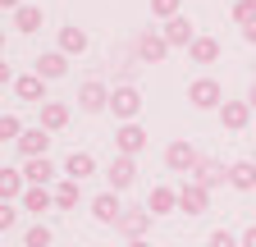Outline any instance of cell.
<instances>
[{"mask_svg":"<svg viewBox=\"0 0 256 247\" xmlns=\"http://www.w3.org/2000/svg\"><path fill=\"white\" fill-rule=\"evenodd\" d=\"M247 106H252V110H256V82H252V92H247Z\"/></svg>","mask_w":256,"mask_h":247,"instance_id":"f35d334b","label":"cell"},{"mask_svg":"<svg viewBox=\"0 0 256 247\" xmlns=\"http://www.w3.org/2000/svg\"><path fill=\"white\" fill-rule=\"evenodd\" d=\"M178 10H183V0H151V14H156V18H165V23H170Z\"/></svg>","mask_w":256,"mask_h":247,"instance_id":"4dcf8cb0","label":"cell"},{"mask_svg":"<svg viewBox=\"0 0 256 247\" xmlns=\"http://www.w3.org/2000/svg\"><path fill=\"white\" fill-rule=\"evenodd\" d=\"M160 37H165L170 46H192V42H197V32H192V18H183V14H174V18L165 23V32H160Z\"/></svg>","mask_w":256,"mask_h":247,"instance_id":"5bb4252c","label":"cell"},{"mask_svg":"<svg viewBox=\"0 0 256 247\" xmlns=\"http://www.w3.org/2000/svg\"><path fill=\"white\" fill-rule=\"evenodd\" d=\"M128 247H151V242L146 238H128Z\"/></svg>","mask_w":256,"mask_h":247,"instance_id":"74e56055","label":"cell"},{"mask_svg":"<svg viewBox=\"0 0 256 247\" xmlns=\"http://www.w3.org/2000/svg\"><path fill=\"white\" fill-rule=\"evenodd\" d=\"M23 247H50V229H46V224H32V229L23 234Z\"/></svg>","mask_w":256,"mask_h":247,"instance_id":"f546056e","label":"cell"},{"mask_svg":"<svg viewBox=\"0 0 256 247\" xmlns=\"http://www.w3.org/2000/svg\"><path fill=\"white\" fill-rule=\"evenodd\" d=\"M178 210L183 215H206L210 210V188H202L197 178H188L183 188H178Z\"/></svg>","mask_w":256,"mask_h":247,"instance_id":"277c9868","label":"cell"},{"mask_svg":"<svg viewBox=\"0 0 256 247\" xmlns=\"http://www.w3.org/2000/svg\"><path fill=\"white\" fill-rule=\"evenodd\" d=\"M18 151H23V160H32V156H46V151H50V133L42 128V124H37V128H23Z\"/></svg>","mask_w":256,"mask_h":247,"instance_id":"8fae6325","label":"cell"},{"mask_svg":"<svg viewBox=\"0 0 256 247\" xmlns=\"http://www.w3.org/2000/svg\"><path fill=\"white\" fill-rule=\"evenodd\" d=\"M206 247H242V238H234L229 229H210V238H206Z\"/></svg>","mask_w":256,"mask_h":247,"instance_id":"1f68e13d","label":"cell"},{"mask_svg":"<svg viewBox=\"0 0 256 247\" xmlns=\"http://www.w3.org/2000/svg\"><path fill=\"white\" fill-rule=\"evenodd\" d=\"M229 183L238 192H252L256 188V160H238V165H229Z\"/></svg>","mask_w":256,"mask_h":247,"instance_id":"603a6c76","label":"cell"},{"mask_svg":"<svg viewBox=\"0 0 256 247\" xmlns=\"http://www.w3.org/2000/svg\"><path fill=\"white\" fill-rule=\"evenodd\" d=\"M87 174H96V160H92V151H74V156L64 160V178H74V183H82Z\"/></svg>","mask_w":256,"mask_h":247,"instance_id":"d6986e66","label":"cell"},{"mask_svg":"<svg viewBox=\"0 0 256 247\" xmlns=\"http://www.w3.org/2000/svg\"><path fill=\"white\" fill-rule=\"evenodd\" d=\"M146 210H151V215H170V210H178V192H174V188H151Z\"/></svg>","mask_w":256,"mask_h":247,"instance_id":"7402d4cb","label":"cell"},{"mask_svg":"<svg viewBox=\"0 0 256 247\" xmlns=\"http://www.w3.org/2000/svg\"><path fill=\"white\" fill-rule=\"evenodd\" d=\"M60 50L64 55H82L87 50V32L82 28H60Z\"/></svg>","mask_w":256,"mask_h":247,"instance_id":"484cf974","label":"cell"},{"mask_svg":"<svg viewBox=\"0 0 256 247\" xmlns=\"http://www.w3.org/2000/svg\"><path fill=\"white\" fill-rule=\"evenodd\" d=\"M242 247H256V224H252V229H242Z\"/></svg>","mask_w":256,"mask_h":247,"instance_id":"836d02e7","label":"cell"},{"mask_svg":"<svg viewBox=\"0 0 256 247\" xmlns=\"http://www.w3.org/2000/svg\"><path fill=\"white\" fill-rule=\"evenodd\" d=\"M133 50H138V60H142V64H160V60L170 55V42L160 37V32H142V37L133 42Z\"/></svg>","mask_w":256,"mask_h":247,"instance_id":"52a82bcc","label":"cell"},{"mask_svg":"<svg viewBox=\"0 0 256 247\" xmlns=\"http://www.w3.org/2000/svg\"><path fill=\"white\" fill-rule=\"evenodd\" d=\"M18 206H23V210H32V215H46V210L55 206V192H50V188H28Z\"/></svg>","mask_w":256,"mask_h":247,"instance_id":"44dd1931","label":"cell"},{"mask_svg":"<svg viewBox=\"0 0 256 247\" xmlns=\"http://www.w3.org/2000/svg\"><path fill=\"white\" fill-rule=\"evenodd\" d=\"M192 178H197V183H202V188H220V183H224V178H229V170H224L220 160H202L197 170H192Z\"/></svg>","mask_w":256,"mask_h":247,"instance_id":"ffe728a7","label":"cell"},{"mask_svg":"<svg viewBox=\"0 0 256 247\" xmlns=\"http://www.w3.org/2000/svg\"><path fill=\"white\" fill-rule=\"evenodd\" d=\"M106 183H110V192L133 188V183H138V165H133V156H114V160L106 165Z\"/></svg>","mask_w":256,"mask_h":247,"instance_id":"8992f818","label":"cell"},{"mask_svg":"<svg viewBox=\"0 0 256 247\" xmlns=\"http://www.w3.org/2000/svg\"><path fill=\"white\" fill-rule=\"evenodd\" d=\"M18 224V210H14V202H0V234H10Z\"/></svg>","mask_w":256,"mask_h":247,"instance_id":"d6a6232c","label":"cell"},{"mask_svg":"<svg viewBox=\"0 0 256 247\" xmlns=\"http://www.w3.org/2000/svg\"><path fill=\"white\" fill-rule=\"evenodd\" d=\"M0 114H5V101H0Z\"/></svg>","mask_w":256,"mask_h":247,"instance_id":"60d3db41","label":"cell"},{"mask_svg":"<svg viewBox=\"0 0 256 247\" xmlns=\"http://www.w3.org/2000/svg\"><path fill=\"white\" fill-rule=\"evenodd\" d=\"M188 55L197 60V64H215V60H220V42L215 37H197V42L188 46Z\"/></svg>","mask_w":256,"mask_h":247,"instance_id":"d4e9b609","label":"cell"},{"mask_svg":"<svg viewBox=\"0 0 256 247\" xmlns=\"http://www.w3.org/2000/svg\"><path fill=\"white\" fill-rule=\"evenodd\" d=\"M119 215H124L119 192H101V197H92V220H96V224H119Z\"/></svg>","mask_w":256,"mask_h":247,"instance_id":"30bf717a","label":"cell"},{"mask_svg":"<svg viewBox=\"0 0 256 247\" xmlns=\"http://www.w3.org/2000/svg\"><path fill=\"white\" fill-rule=\"evenodd\" d=\"M55 206H60V210H74V206H78V183H74V178H64L60 188H55Z\"/></svg>","mask_w":256,"mask_h":247,"instance_id":"4316f807","label":"cell"},{"mask_svg":"<svg viewBox=\"0 0 256 247\" xmlns=\"http://www.w3.org/2000/svg\"><path fill=\"white\" fill-rule=\"evenodd\" d=\"M188 101L197 106V110H220L224 106V87L215 78H197V82L188 87Z\"/></svg>","mask_w":256,"mask_h":247,"instance_id":"3957f363","label":"cell"},{"mask_svg":"<svg viewBox=\"0 0 256 247\" xmlns=\"http://www.w3.org/2000/svg\"><path fill=\"white\" fill-rule=\"evenodd\" d=\"M252 69H256V60H252Z\"/></svg>","mask_w":256,"mask_h":247,"instance_id":"7bdbcfd3","label":"cell"},{"mask_svg":"<svg viewBox=\"0 0 256 247\" xmlns=\"http://www.w3.org/2000/svg\"><path fill=\"white\" fill-rule=\"evenodd\" d=\"M165 165H170L174 174H192V170L202 165V156H197V146H192L188 138H174L170 151H165Z\"/></svg>","mask_w":256,"mask_h":247,"instance_id":"7a4b0ae2","label":"cell"},{"mask_svg":"<svg viewBox=\"0 0 256 247\" xmlns=\"http://www.w3.org/2000/svg\"><path fill=\"white\" fill-rule=\"evenodd\" d=\"M252 160H256V146H252Z\"/></svg>","mask_w":256,"mask_h":247,"instance_id":"b9f144b4","label":"cell"},{"mask_svg":"<svg viewBox=\"0 0 256 247\" xmlns=\"http://www.w3.org/2000/svg\"><path fill=\"white\" fill-rule=\"evenodd\" d=\"M0 10H23V0H0Z\"/></svg>","mask_w":256,"mask_h":247,"instance_id":"d590c367","label":"cell"},{"mask_svg":"<svg viewBox=\"0 0 256 247\" xmlns=\"http://www.w3.org/2000/svg\"><path fill=\"white\" fill-rule=\"evenodd\" d=\"M0 50H5V28H0Z\"/></svg>","mask_w":256,"mask_h":247,"instance_id":"ab89813d","label":"cell"},{"mask_svg":"<svg viewBox=\"0 0 256 247\" xmlns=\"http://www.w3.org/2000/svg\"><path fill=\"white\" fill-rule=\"evenodd\" d=\"M5 82H14V74H10V64H5V60H0V87H5Z\"/></svg>","mask_w":256,"mask_h":247,"instance_id":"e575fe53","label":"cell"},{"mask_svg":"<svg viewBox=\"0 0 256 247\" xmlns=\"http://www.w3.org/2000/svg\"><path fill=\"white\" fill-rule=\"evenodd\" d=\"M37 74L50 82V78H64L69 74V55L64 50H46V55H37Z\"/></svg>","mask_w":256,"mask_h":247,"instance_id":"2e32d148","label":"cell"},{"mask_svg":"<svg viewBox=\"0 0 256 247\" xmlns=\"http://www.w3.org/2000/svg\"><path fill=\"white\" fill-rule=\"evenodd\" d=\"M234 23L238 28H252L256 23V0H238V5H234Z\"/></svg>","mask_w":256,"mask_h":247,"instance_id":"83f0119b","label":"cell"},{"mask_svg":"<svg viewBox=\"0 0 256 247\" xmlns=\"http://www.w3.org/2000/svg\"><path fill=\"white\" fill-rule=\"evenodd\" d=\"M23 178H28V188H46V183L55 178V165H50L46 156H32V160L23 165Z\"/></svg>","mask_w":256,"mask_h":247,"instance_id":"e0dca14e","label":"cell"},{"mask_svg":"<svg viewBox=\"0 0 256 247\" xmlns=\"http://www.w3.org/2000/svg\"><path fill=\"white\" fill-rule=\"evenodd\" d=\"M42 23H46L42 5H23V10H14V28H18V32H37Z\"/></svg>","mask_w":256,"mask_h":247,"instance_id":"cb8c5ba5","label":"cell"},{"mask_svg":"<svg viewBox=\"0 0 256 247\" xmlns=\"http://www.w3.org/2000/svg\"><path fill=\"white\" fill-rule=\"evenodd\" d=\"M142 146H146V128H138V124H124L114 133V156H138Z\"/></svg>","mask_w":256,"mask_h":247,"instance_id":"9c48e42d","label":"cell"},{"mask_svg":"<svg viewBox=\"0 0 256 247\" xmlns=\"http://www.w3.org/2000/svg\"><path fill=\"white\" fill-rule=\"evenodd\" d=\"M64 124H69V106H64V101H42V128L60 133Z\"/></svg>","mask_w":256,"mask_h":247,"instance_id":"ac0fdd59","label":"cell"},{"mask_svg":"<svg viewBox=\"0 0 256 247\" xmlns=\"http://www.w3.org/2000/svg\"><path fill=\"white\" fill-rule=\"evenodd\" d=\"M114 229H119L124 238H142V234L151 229V210H124Z\"/></svg>","mask_w":256,"mask_h":247,"instance_id":"9a60e30c","label":"cell"},{"mask_svg":"<svg viewBox=\"0 0 256 247\" xmlns=\"http://www.w3.org/2000/svg\"><path fill=\"white\" fill-rule=\"evenodd\" d=\"M110 106V87L101 82V78H87L82 87H78V110H87V114H101Z\"/></svg>","mask_w":256,"mask_h":247,"instance_id":"5b68a950","label":"cell"},{"mask_svg":"<svg viewBox=\"0 0 256 247\" xmlns=\"http://www.w3.org/2000/svg\"><path fill=\"white\" fill-rule=\"evenodd\" d=\"M23 192H28V178H23V170H0V202H23Z\"/></svg>","mask_w":256,"mask_h":247,"instance_id":"4fadbf2b","label":"cell"},{"mask_svg":"<svg viewBox=\"0 0 256 247\" xmlns=\"http://www.w3.org/2000/svg\"><path fill=\"white\" fill-rule=\"evenodd\" d=\"M242 37H247V42L256 46V23H252V28H242Z\"/></svg>","mask_w":256,"mask_h":247,"instance_id":"8d00e7d4","label":"cell"},{"mask_svg":"<svg viewBox=\"0 0 256 247\" xmlns=\"http://www.w3.org/2000/svg\"><path fill=\"white\" fill-rule=\"evenodd\" d=\"M23 138V124L14 114H0V142H18Z\"/></svg>","mask_w":256,"mask_h":247,"instance_id":"f1b7e54d","label":"cell"},{"mask_svg":"<svg viewBox=\"0 0 256 247\" xmlns=\"http://www.w3.org/2000/svg\"><path fill=\"white\" fill-rule=\"evenodd\" d=\"M110 110H114V119H124V124H133V119L142 114V92H138L133 82H124V87H114V92H110Z\"/></svg>","mask_w":256,"mask_h":247,"instance_id":"6da1fadb","label":"cell"},{"mask_svg":"<svg viewBox=\"0 0 256 247\" xmlns=\"http://www.w3.org/2000/svg\"><path fill=\"white\" fill-rule=\"evenodd\" d=\"M220 124H224V128H234V133H242L247 124H252V106L247 101H224L220 106Z\"/></svg>","mask_w":256,"mask_h":247,"instance_id":"7c38bea8","label":"cell"},{"mask_svg":"<svg viewBox=\"0 0 256 247\" xmlns=\"http://www.w3.org/2000/svg\"><path fill=\"white\" fill-rule=\"evenodd\" d=\"M14 96L28 101V106H42L46 101V78L42 74H18L14 78Z\"/></svg>","mask_w":256,"mask_h":247,"instance_id":"ba28073f","label":"cell"}]
</instances>
